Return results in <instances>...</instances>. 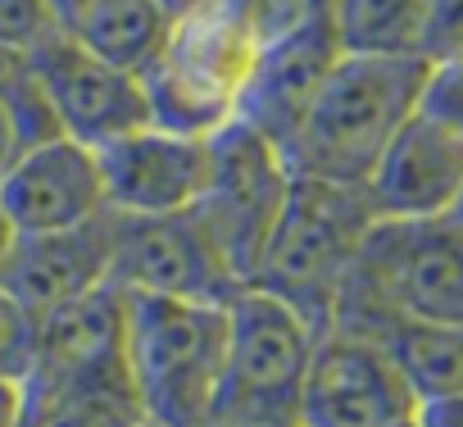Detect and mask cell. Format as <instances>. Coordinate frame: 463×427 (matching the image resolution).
<instances>
[{
    "label": "cell",
    "instance_id": "83f0119b",
    "mask_svg": "<svg viewBox=\"0 0 463 427\" xmlns=\"http://www.w3.org/2000/svg\"><path fill=\"white\" fill-rule=\"evenodd\" d=\"M19 155H24V137H19V128H14L10 105L0 100V177H5V168H10Z\"/></svg>",
    "mask_w": 463,
    "mask_h": 427
},
{
    "label": "cell",
    "instance_id": "5bb4252c",
    "mask_svg": "<svg viewBox=\"0 0 463 427\" xmlns=\"http://www.w3.org/2000/svg\"><path fill=\"white\" fill-rule=\"evenodd\" d=\"M364 191L377 219H449L463 191V132L418 109L382 155Z\"/></svg>",
    "mask_w": 463,
    "mask_h": 427
},
{
    "label": "cell",
    "instance_id": "4dcf8cb0",
    "mask_svg": "<svg viewBox=\"0 0 463 427\" xmlns=\"http://www.w3.org/2000/svg\"><path fill=\"white\" fill-rule=\"evenodd\" d=\"M159 5H164L173 19H182V14H191L195 5H204V0H159Z\"/></svg>",
    "mask_w": 463,
    "mask_h": 427
},
{
    "label": "cell",
    "instance_id": "7a4b0ae2",
    "mask_svg": "<svg viewBox=\"0 0 463 427\" xmlns=\"http://www.w3.org/2000/svg\"><path fill=\"white\" fill-rule=\"evenodd\" d=\"M395 318L463 323V228L449 219L373 223L332 327L377 341Z\"/></svg>",
    "mask_w": 463,
    "mask_h": 427
},
{
    "label": "cell",
    "instance_id": "d4e9b609",
    "mask_svg": "<svg viewBox=\"0 0 463 427\" xmlns=\"http://www.w3.org/2000/svg\"><path fill=\"white\" fill-rule=\"evenodd\" d=\"M28 73H33V55H24V51L0 42V100H5Z\"/></svg>",
    "mask_w": 463,
    "mask_h": 427
},
{
    "label": "cell",
    "instance_id": "7c38bea8",
    "mask_svg": "<svg viewBox=\"0 0 463 427\" xmlns=\"http://www.w3.org/2000/svg\"><path fill=\"white\" fill-rule=\"evenodd\" d=\"M109 209L100 155L73 137L28 146L0 177V214L19 237L73 232Z\"/></svg>",
    "mask_w": 463,
    "mask_h": 427
},
{
    "label": "cell",
    "instance_id": "9c48e42d",
    "mask_svg": "<svg viewBox=\"0 0 463 427\" xmlns=\"http://www.w3.org/2000/svg\"><path fill=\"white\" fill-rule=\"evenodd\" d=\"M114 287L128 296H168L200 305H232L246 282L218 255L195 214L173 219H123L118 214V251Z\"/></svg>",
    "mask_w": 463,
    "mask_h": 427
},
{
    "label": "cell",
    "instance_id": "d6a6232c",
    "mask_svg": "<svg viewBox=\"0 0 463 427\" xmlns=\"http://www.w3.org/2000/svg\"><path fill=\"white\" fill-rule=\"evenodd\" d=\"M400 427H418V418H413V422H400Z\"/></svg>",
    "mask_w": 463,
    "mask_h": 427
},
{
    "label": "cell",
    "instance_id": "1f68e13d",
    "mask_svg": "<svg viewBox=\"0 0 463 427\" xmlns=\"http://www.w3.org/2000/svg\"><path fill=\"white\" fill-rule=\"evenodd\" d=\"M449 223L463 228V191H458V200H454V209H449Z\"/></svg>",
    "mask_w": 463,
    "mask_h": 427
},
{
    "label": "cell",
    "instance_id": "4316f807",
    "mask_svg": "<svg viewBox=\"0 0 463 427\" xmlns=\"http://www.w3.org/2000/svg\"><path fill=\"white\" fill-rule=\"evenodd\" d=\"M24 413H28V386L0 382V427H24Z\"/></svg>",
    "mask_w": 463,
    "mask_h": 427
},
{
    "label": "cell",
    "instance_id": "3957f363",
    "mask_svg": "<svg viewBox=\"0 0 463 427\" xmlns=\"http://www.w3.org/2000/svg\"><path fill=\"white\" fill-rule=\"evenodd\" d=\"M373 223H377V209L364 186L296 177L291 200L282 209V223L250 287L278 296L305 323L327 332Z\"/></svg>",
    "mask_w": 463,
    "mask_h": 427
},
{
    "label": "cell",
    "instance_id": "6da1fadb",
    "mask_svg": "<svg viewBox=\"0 0 463 427\" xmlns=\"http://www.w3.org/2000/svg\"><path fill=\"white\" fill-rule=\"evenodd\" d=\"M431 60H364L341 55L327 82L318 87L309 114L287 141V164L296 177L368 186L382 155L400 137V128L422 109Z\"/></svg>",
    "mask_w": 463,
    "mask_h": 427
},
{
    "label": "cell",
    "instance_id": "836d02e7",
    "mask_svg": "<svg viewBox=\"0 0 463 427\" xmlns=\"http://www.w3.org/2000/svg\"><path fill=\"white\" fill-rule=\"evenodd\" d=\"M146 427H150V422H146Z\"/></svg>",
    "mask_w": 463,
    "mask_h": 427
},
{
    "label": "cell",
    "instance_id": "7402d4cb",
    "mask_svg": "<svg viewBox=\"0 0 463 427\" xmlns=\"http://www.w3.org/2000/svg\"><path fill=\"white\" fill-rule=\"evenodd\" d=\"M60 33V19L51 10V0H0V42L33 55L42 42Z\"/></svg>",
    "mask_w": 463,
    "mask_h": 427
},
{
    "label": "cell",
    "instance_id": "484cf974",
    "mask_svg": "<svg viewBox=\"0 0 463 427\" xmlns=\"http://www.w3.org/2000/svg\"><path fill=\"white\" fill-rule=\"evenodd\" d=\"M418 427H463V395L422 404V409H418Z\"/></svg>",
    "mask_w": 463,
    "mask_h": 427
},
{
    "label": "cell",
    "instance_id": "e0dca14e",
    "mask_svg": "<svg viewBox=\"0 0 463 427\" xmlns=\"http://www.w3.org/2000/svg\"><path fill=\"white\" fill-rule=\"evenodd\" d=\"M24 427H146L128 359L55 386H28Z\"/></svg>",
    "mask_w": 463,
    "mask_h": 427
},
{
    "label": "cell",
    "instance_id": "277c9868",
    "mask_svg": "<svg viewBox=\"0 0 463 427\" xmlns=\"http://www.w3.org/2000/svg\"><path fill=\"white\" fill-rule=\"evenodd\" d=\"M227 364V305L128 296V373L150 427H209Z\"/></svg>",
    "mask_w": 463,
    "mask_h": 427
},
{
    "label": "cell",
    "instance_id": "8fae6325",
    "mask_svg": "<svg viewBox=\"0 0 463 427\" xmlns=\"http://www.w3.org/2000/svg\"><path fill=\"white\" fill-rule=\"evenodd\" d=\"M109 209L123 219H173L191 214L209 186L213 137L146 123L96 150Z\"/></svg>",
    "mask_w": 463,
    "mask_h": 427
},
{
    "label": "cell",
    "instance_id": "5b68a950",
    "mask_svg": "<svg viewBox=\"0 0 463 427\" xmlns=\"http://www.w3.org/2000/svg\"><path fill=\"white\" fill-rule=\"evenodd\" d=\"M264 51L269 42L250 28L237 0L195 5L173 24L164 55L141 78L155 123L195 137H213L227 123H237Z\"/></svg>",
    "mask_w": 463,
    "mask_h": 427
},
{
    "label": "cell",
    "instance_id": "f1b7e54d",
    "mask_svg": "<svg viewBox=\"0 0 463 427\" xmlns=\"http://www.w3.org/2000/svg\"><path fill=\"white\" fill-rule=\"evenodd\" d=\"M91 5V0H51V10H55V19H60V28H69L82 10Z\"/></svg>",
    "mask_w": 463,
    "mask_h": 427
},
{
    "label": "cell",
    "instance_id": "2e32d148",
    "mask_svg": "<svg viewBox=\"0 0 463 427\" xmlns=\"http://www.w3.org/2000/svg\"><path fill=\"white\" fill-rule=\"evenodd\" d=\"M128 359V291L100 287L37 318V368L28 386H55Z\"/></svg>",
    "mask_w": 463,
    "mask_h": 427
},
{
    "label": "cell",
    "instance_id": "30bf717a",
    "mask_svg": "<svg viewBox=\"0 0 463 427\" xmlns=\"http://www.w3.org/2000/svg\"><path fill=\"white\" fill-rule=\"evenodd\" d=\"M33 73L60 119V132L91 150L155 123L146 82L137 73L114 69L100 55H91L64 28L33 51Z\"/></svg>",
    "mask_w": 463,
    "mask_h": 427
},
{
    "label": "cell",
    "instance_id": "ffe728a7",
    "mask_svg": "<svg viewBox=\"0 0 463 427\" xmlns=\"http://www.w3.org/2000/svg\"><path fill=\"white\" fill-rule=\"evenodd\" d=\"M341 55L409 60L427 46L431 0H327Z\"/></svg>",
    "mask_w": 463,
    "mask_h": 427
},
{
    "label": "cell",
    "instance_id": "ba28073f",
    "mask_svg": "<svg viewBox=\"0 0 463 427\" xmlns=\"http://www.w3.org/2000/svg\"><path fill=\"white\" fill-rule=\"evenodd\" d=\"M413 418L418 400L382 341L345 327L318 332L300 395V427H400Z\"/></svg>",
    "mask_w": 463,
    "mask_h": 427
},
{
    "label": "cell",
    "instance_id": "9a60e30c",
    "mask_svg": "<svg viewBox=\"0 0 463 427\" xmlns=\"http://www.w3.org/2000/svg\"><path fill=\"white\" fill-rule=\"evenodd\" d=\"M336 60H341V42L332 28V10L323 0L296 33H287L282 42H273L264 51L237 119L250 123L255 132H264L287 155V141L296 137L300 119L309 114V105H314L318 87L327 82V73L336 69Z\"/></svg>",
    "mask_w": 463,
    "mask_h": 427
},
{
    "label": "cell",
    "instance_id": "8992f818",
    "mask_svg": "<svg viewBox=\"0 0 463 427\" xmlns=\"http://www.w3.org/2000/svg\"><path fill=\"white\" fill-rule=\"evenodd\" d=\"M318 327L278 296L246 287L227 305V364L209 427H300Z\"/></svg>",
    "mask_w": 463,
    "mask_h": 427
},
{
    "label": "cell",
    "instance_id": "44dd1931",
    "mask_svg": "<svg viewBox=\"0 0 463 427\" xmlns=\"http://www.w3.org/2000/svg\"><path fill=\"white\" fill-rule=\"evenodd\" d=\"M37 368V318L10 296L0 291V382H24Z\"/></svg>",
    "mask_w": 463,
    "mask_h": 427
},
{
    "label": "cell",
    "instance_id": "cb8c5ba5",
    "mask_svg": "<svg viewBox=\"0 0 463 427\" xmlns=\"http://www.w3.org/2000/svg\"><path fill=\"white\" fill-rule=\"evenodd\" d=\"M422 109L449 128L463 132V60L454 64H436L431 69V82H427V96H422Z\"/></svg>",
    "mask_w": 463,
    "mask_h": 427
},
{
    "label": "cell",
    "instance_id": "d6986e66",
    "mask_svg": "<svg viewBox=\"0 0 463 427\" xmlns=\"http://www.w3.org/2000/svg\"><path fill=\"white\" fill-rule=\"evenodd\" d=\"M404 386L413 391L418 409L463 395V323H422V318H395L377 337Z\"/></svg>",
    "mask_w": 463,
    "mask_h": 427
},
{
    "label": "cell",
    "instance_id": "52a82bcc",
    "mask_svg": "<svg viewBox=\"0 0 463 427\" xmlns=\"http://www.w3.org/2000/svg\"><path fill=\"white\" fill-rule=\"evenodd\" d=\"M291 186H296V173L282 146H273L264 132H255L241 119L213 132L209 186L191 214L246 287L255 282V269L282 223Z\"/></svg>",
    "mask_w": 463,
    "mask_h": 427
},
{
    "label": "cell",
    "instance_id": "ac0fdd59",
    "mask_svg": "<svg viewBox=\"0 0 463 427\" xmlns=\"http://www.w3.org/2000/svg\"><path fill=\"white\" fill-rule=\"evenodd\" d=\"M173 24L177 19L159 5V0H91L64 33H73L105 64L146 78L150 64L164 55Z\"/></svg>",
    "mask_w": 463,
    "mask_h": 427
},
{
    "label": "cell",
    "instance_id": "4fadbf2b",
    "mask_svg": "<svg viewBox=\"0 0 463 427\" xmlns=\"http://www.w3.org/2000/svg\"><path fill=\"white\" fill-rule=\"evenodd\" d=\"M114 251H118V214L105 209L100 219L51 232V237H19L0 278V291H10L33 318L55 314L100 287L114 282Z\"/></svg>",
    "mask_w": 463,
    "mask_h": 427
},
{
    "label": "cell",
    "instance_id": "f546056e",
    "mask_svg": "<svg viewBox=\"0 0 463 427\" xmlns=\"http://www.w3.org/2000/svg\"><path fill=\"white\" fill-rule=\"evenodd\" d=\"M14 242H19V232L10 228V219L0 214V278H5V264H10V251H14Z\"/></svg>",
    "mask_w": 463,
    "mask_h": 427
},
{
    "label": "cell",
    "instance_id": "603a6c76",
    "mask_svg": "<svg viewBox=\"0 0 463 427\" xmlns=\"http://www.w3.org/2000/svg\"><path fill=\"white\" fill-rule=\"evenodd\" d=\"M422 60H431V64L463 60V0H431V24H427Z\"/></svg>",
    "mask_w": 463,
    "mask_h": 427
}]
</instances>
